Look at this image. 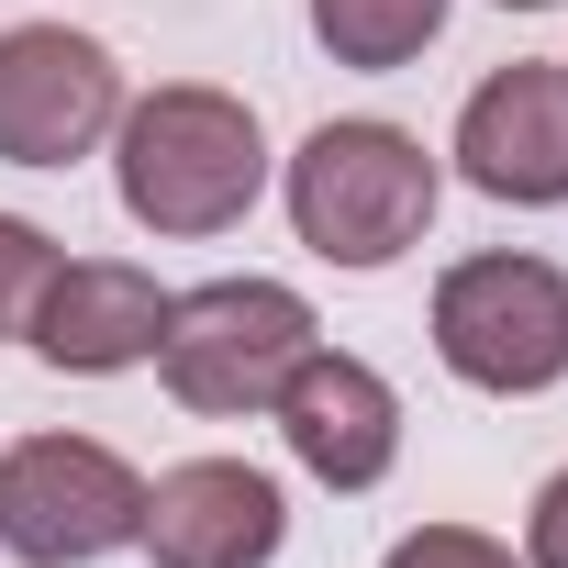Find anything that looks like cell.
Returning a JSON list of instances; mask_svg holds the SVG:
<instances>
[{"instance_id":"obj_10","label":"cell","mask_w":568,"mask_h":568,"mask_svg":"<svg viewBox=\"0 0 568 568\" xmlns=\"http://www.w3.org/2000/svg\"><path fill=\"white\" fill-rule=\"evenodd\" d=\"M156 335H168V291L134 256H57L45 302L23 324V346L45 368H68V379H123V368L156 357Z\"/></svg>"},{"instance_id":"obj_2","label":"cell","mask_w":568,"mask_h":568,"mask_svg":"<svg viewBox=\"0 0 568 568\" xmlns=\"http://www.w3.org/2000/svg\"><path fill=\"white\" fill-rule=\"evenodd\" d=\"M278 201H291V234L346 267V278H379L402 267L424 234H435V201H446V168L424 156V134L357 112V123H313L302 156L278 168Z\"/></svg>"},{"instance_id":"obj_7","label":"cell","mask_w":568,"mask_h":568,"mask_svg":"<svg viewBox=\"0 0 568 568\" xmlns=\"http://www.w3.org/2000/svg\"><path fill=\"white\" fill-rule=\"evenodd\" d=\"M134 546L156 568H267L291 546V490L245 457H179L168 479H145Z\"/></svg>"},{"instance_id":"obj_6","label":"cell","mask_w":568,"mask_h":568,"mask_svg":"<svg viewBox=\"0 0 568 568\" xmlns=\"http://www.w3.org/2000/svg\"><path fill=\"white\" fill-rule=\"evenodd\" d=\"M123 68L79 23H12L0 34V168H79L123 123Z\"/></svg>"},{"instance_id":"obj_9","label":"cell","mask_w":568,"mask_h":568,"mask_svg":"<svg viewBox=\"0 0 568 568\" xmlns=\"http://www.w3.org/2000/svg\"><path fill=\"white\" fill-rule=\"evenodd\" d=\"M267 424L302 457V479H324V490H379L402 468V390L346 346H313L291 368V390L267 402Z\"/></svg>"},{"instance_id":"obj_11","label":"cell","mask_w":568,"mask_h":568,"mask_svg":"<svg viewBox=\"0 0 568 568\" xmlns=\"http://www.w3.org/2000/svg\"><path fill=\"white\" fill-rule=\"evenodd\" d=\"M446 12H457V0H313V45H324L335 68L390 79V68H413V57L446 34Z\"/></svg>"},{"instance_id":"obj_3","label":"cell","mask_w":568,"mask_h":568,"mask_svg":"<svg viewBox=\"0 0 568 568\" xmlns=\"http://www.w3.org/2000/svg\"><path fill=\"white\" fill-rule=\"evenodd\" d=\"M324 346L313 302L291 278H201V291H168V335H156V379L179 413L245 424L291 390V368Z\"/></svg>"},{"instance_id":"obj_1","label":"cell","mask_w":568,"mask_h":568,"mask_svg":"<svg viewBox=\"0 0 568 568\" xmlns=\"http://www.w3.org/2000/svg\"><path fill=\"white\" fill-rule=\"evenodd\" d=\"M112 190H123V223H145L168 245L234 234L267 201V123H256V101H234L212 79H168V90L123 101Z\"/></svg>"},{"instance_id":"obj_14","label":"cell","mask_w":568,"mask_h":568,"mask_svg":"<svg viewBox=\"0 0 568 568\" xmlns=\"http://www.w3.org/2000/svg\"><path fill=\"white\" fill-rule=\"evenodd\" d=\"M524 568H568V468L535 490V513H524Z\"/></svg>"},{"instance_id":"obj_12","label":"cell","mask_w":568,"mask_h":568,"mask_svg":"<svg viewBox=\"0 0 568 568\" xmlns=\"http://www.w3.org/2000/svg\"><path fill=\"white\" fill-rule=\"evenodd\" d=\"M45 278H57V234H45V223H23V212H0V346L34 324Z\"/></svg>"},{"instance_id":"obj_16","label":"cell","mask_w":568,"mask_h":568,"mask_svg":"<svg viewBox=\"0 0 568 568\" xmlns=\"http://www.w3.org/2000/svg\"><path fill=\"white\" fill-rule=\"evenodd\" d=\"M557 68H568V57H557Z\"/></svg>"},{"instance_id":"obj_15","label":"cell","mask_w":568,"mask_h":568,"mask_svg":"<svg viewBox=\"0 0 568 568\" xmlns=\"http://www.w3.org/2000/svg\"><path fill=\"white\" fill-rule=\"evenodd\" d=\"M501 12H557V0H501Z\"/></svg>"},{"instance_id":"obj_4","label":"cell","mask_w":568,"mask_h":568,"mask_svg":"<svg viewBox=\"0 0 568 568\" xmlns=\"http://www.w3.org/2000/svg\"><path fill=\"white\" fill-rule=\"evenodd\" d=\"M435 357L446 379L490 390V402H535L568 379V267L524 256V245H490V256H457L435 278Z\"/></svg>"},{"instance_id":"obj_8","label":"cell","mask_w":568,"mask_h":568,"mask_svg":"<svg viewBox=\"0 0 568 568\" xmlns=\"http://www.w3.org/2000/svg\"><path fill=\"white\" fill-rule=\"evenodd\" d=\"M457 179L479 201H513V212H557L568 201V68H490L457 112Z\"/></svg>"},{"instance_id":"obj_13","label":"cell","mask_w":568,"mask_h":568,"mask_svg":"<svg viewBox=\"0 0 568 568\" xmlns=\"http://www.w3.org/2000/svg\"><path fill=\"white\" fill-rule=\"evenodd\" d=\"M379 568H524L501 535H479V524H424V535H402Z\"/></svg>"},{"instance_id":"obj_5","label":"cell","mask_w":568,"mask_h":568,"mask_svg":"<svg viewBox=\"0 0 568 568\" xmlns=\"http://www.w3.org/2000/svg\"><path fill=\"white\" fill-rule=\"evenodd\" d=\"M134 524H145V479L101 435L0 446V546L23 568H101L112 546H134Z\"/></svg>"}]
</instances>
